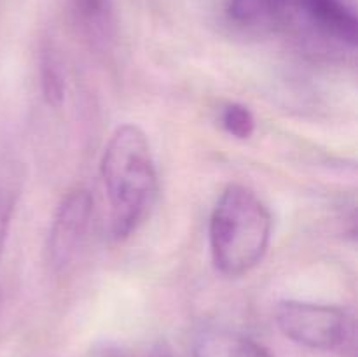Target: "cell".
<instances>
[{
	"mask_svg": "<svg viewBox=\"0 0 358 357\" xmlns=\"http://www.w3.org/2000/svg\"><path fill=\"white\" fill-rule=\"evenodd\" d=\"M100 175L110 206V233L124 240L145 220L157 195L152 147L140 126L128 122L112 132L101 153Z\"/></svg>",
	"mask_w": 358,
	"mask_h": 357,
	"instance_id": "cell-1",
	"label": "cell"
},
{
	"mask_svg": "<svg viewBox=\"0 0 358 357\" xmlns=\"http://www.w3.org/2000/svg\"><path fill=\"white\" fill-rule=\"evenodd\" d=\"M38 76H41V90L45 104L55 108L62 107L65 102V77H63L62 63L51 46L42 49L38 58Z\"/></svg>",
	"mask_w": 358,
	"mask_h": 357,
	"instance_id": "cell-9",
	"label": "cell"
},
{
	"mask_svg": "<svg viewBox=\"0 0 358 357\" xmlns=\"http://www.w3.org/2000/svg\"><path fill=\"white\" fill-rule=\"evenodd\" d=\"M280 0H227L231 21L245 28L276 30Z\"/></svg>",
	"mask_w": 358,
	"mask_h": 357,
	"instance_id": "cell-8",
	"label": "cell"
},
{
	"mask_svg": "<svg viewBox=\"0 0 358 357\" xmlns=\"http://www.w3.org/2000/svg\"><path fill=\"white\" fill-rule=\"evenodd\" d=\"M275 322L285 338L313 350L339 349L352 335L348 314L334 304L283 300L276 304Z\"/></svg>",
	"mask_w": 358,
	"mask_h": 357,
	"instance_id": "cell-3",
	"label": "cell"
},
{
	"mask_svg": "<svg viewBox=\"0 0 358 357\" xmlns=\"http://www.w3.org/2000/svg\"><path fill=\"white\" fill-rule=\"evenodd\" d=\"M192 357H273L271 352L243 332L205 328L192 340Z\"/></svg>",
	"mask_w": 358,
	"mask_h": 357,
	"instance_id": "cell-6",
	"label": "cell"
},
{
	"mask_svg": "<svg viewBox=\"0 0 358 357\" xmlns=\"http://www.w3.org/2000/svg\"><path fill=\"white\" fill-rule=\"evenodd\" d=\"M94 357H178L164 342L101 343L94 349Z\"/></svg>",
	"mask_w": 358,
	"mask_h": 357,
	"instance_id": "cell-11",
	"label": "cell"
},
{
	"mask_svg": "<svg viewBox=\"0 0 358 357\" xmlns=\"http://www.w3.org/2000/svg\"><path fill=\"white\" fill-rule=\"evenodd\" d=\"M273 233V217L257 192L229 184L215 202L208 224L210 254L226 276H241L264 259Z\"/></svg>",
	"mask_w": 358,
	"mask_h": 357,
	"instance_id": "cell-2",
	"label": "cell"
},
{
	"mask_svg": "<svg viewBox=\"0 0 358 357\" xmlns=\"http://www.w3.org/2000/svg\"><path fill=\"white\" fill-rule=\"evenodd\" d=\"M93 217V198L84 188L66 192L56 206L48 234V262L55 273L69 268L79 254Z\"/></svg>",
	"mask_w": 358,
	"mask_h": 357,
	"instance_id": "cell-5",
	"label": "cell"
},
{
	"mask_svg": "<svg viewBox=\"0 0 358 357\" xmlns=\"http://www.w3.org/2000/svg\"><path fill=\"white\" fill-rule=\"evenodd\" d=\"M278 30H297L339 48L355 49L358 21L345 0H282Z\"/></svg>",
	"mask_w": 358,
	"mask_h": 357,
	"instance_id": "cell-4",
	"label": "cell"
},
{
	"mask_svg": "<svg viewBox=\"0 0 358 357\" xmlns=\"http://www.w3.org/2000/svg\"><path fill=\"white\" fill-rule=\"evenodd\" d=\"M23 167L13 158L0 160V261L6 252L10 224L23 192Z\"/></svg>",
	"mask_w": 358,
	"mask_h": 357,
	"instance_id": "cell-7",
	"label": "cell"
},
{
	"mask_svg": "<svg viewBox=\"0 0 358 357\" xmlns=\"http://www.w3.org/2000/svg\"><path fill=\"white\" fill-rule=\"evenodd\" d=\"M77 20L93 37H105L112 27V0H70Z\"/></svg>",
	"mask_w": 358,
	"mask_h": 357,
	"instance_id": "cell-10",
	"label": "cell"
},
{
	"mask_svg": "<svg viewBox=\"0 0 358 357\" xmlns=\"http://www.w3.org/2000/svg\"><path fill=\"white\" fill-rule=\"evenodd\" d=\"M220 125L238 140H247L255 132V118L247 105L227 104L220 112Z\"/></svg>",
	"mask_w": 358,
	"mask_h": 357,
	"instance_id": "cell-12",
	"label": "cell"
}]
</instances>
